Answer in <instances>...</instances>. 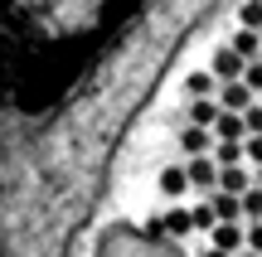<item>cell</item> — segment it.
Masks as SVG:
<instances>
[{
    "mask_svg": "<svg viewBox=\"0 0 262 257\" xmlns=\"http://www.w3.org/2000/svg\"><path fill=\"white\" fill-rule=\"evenodd\" d=\"M146 257H262V10H243L180 83Z\"/></svg>",
    "mask_w": 262,
    "mask_h": 257,
    "instance_id": "obj_1",
    "label": "cell"
}]
</instances>
